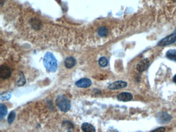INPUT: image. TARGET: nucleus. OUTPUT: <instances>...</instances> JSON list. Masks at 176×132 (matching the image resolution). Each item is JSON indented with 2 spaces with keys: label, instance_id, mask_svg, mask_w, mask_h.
I'll return each instance as SVG.
<instances>
[{
  "label": "nucleus",
  "instance_id": "a211bd4d",
  "mask_svg": "<svg viewBox=\"0 0 176 132\" xmlns=\"http://www.w3.org/2000/svg\"><path fill=\"white\" fill-rule=\"evenodd\" d=\"M25 83V79L23 74L20 75V78L18 82V85L19 86H22Z\"/></svg>",
  "mask_w": 176,
  "mask_h": 132
},
{
  "label": "nucleus",
  "instance_id": "1a4fd4ad",
  "mask_svg": "<svg viewBox=\"0 0 176 132\" xmlns=\"http://www.w3.org/2000/svg\"><path fill=\"white\" fill-rule=\"evenodd\" d=\"M149 65V60L147 59H145L141 60V62H139L137 66V69L139 70V71L142 72L147 69Z\"/></svg>",
  "mask_w": 176,
  "mask_h": 132
},
{
  "label": "nucleus",
  "instance_id": "9d476101",
  "mask_svg": "<svg viewBox=\"0 0 176 132\" xmlns=\"http://www.w3.org/2000/svg\"><path fill=\"white\" fill-rule=\"evenodd\" d=\"M133 95L131 93H122L117 96V99L119 101L123 102H128L132 99Z\"/></svg>",
  "mask_w": 176,
  "mask_h": 132
},
{
  "label": "nucleus",
  "instance_id": "aec40b11",
  "mask_svg": "<svg viewBox=\"0 0 176 132\" xmlns=\"http://www.w3.org/2000/svg\"><path fill=\"white\" fill-rule=\"evenodd\" d=\"M108 132H118L116 130H114V129H110L108 130Z\"/></svg>",
  "mask_w": 176,
  "mask_h": 132
},
{
  "label": "nucleus",
  "instance_id": "dca6fc26",
  "mask_svg": "<svg viewBox=\"0 0 176 132\" xmlns=\"http://www.w3.org/2000/svg\"><path fill=\"white\" fill-rule=\"evenodd\" d=\"M11 93L10 92L3 93L1 95V99L2 100H7L11 98Z\"/></svg>",
  "mask_w": 176,
  "mask_h": 132
},
{
  "label": "nucleus",
  "instance_id": "9b49d317",
  "mask_svg": "<svg viewBox=\"0 0 176 132\" xmlns=\"http://www.w3.org/2000/svg\"><path fill=\"white\" fill-rule=\"evenodd\" d=\"M76 60L73 57H69L67 58L65 60V65L68 69H71L75 67L76 65Z\"/></svg>",
  "mask_w": 176,
  "mask_h": 132
},
{
  "label": "nucleus",
  "instance_id": "f3484780",
  "mask_svg": "<svg viewBox=\"0 0 176 132\" xmlns=\"http://www.w3.org/2000/svg\"><path fill=\"white\" fill-rule=\"evenodd\" d=\"M16 117V113L14 111H11V113L9 114V117H8V122L9 124H11L13 123Z\"/></svg>",
  "mask_w": 176,
  "mask_h": 132
},
{
  "label": "nucleus",
  "instance_id": "0eeeda50",
  "mask_svg": "<svg viewBox=\"0 0 176 132\" xmlns=\"http://www.w3.org/2000/svg\"><path fill=\"white\" fill-rule=\"evenodd\" d=\"M11 75V69L9 67L5 65H3L1 67L0 70V76L3 79L9 78Z\"/></svg>",
  "mask_w": 176,
  "mask_h": 132
},
{
  "label": "nucleus",
  "instance_id": "412c9836",
  "mask_svg": "<svg viewBox=\"0 0 176 132\" xmlns=\"http://www.w3.org/2000/svg\"><path fill=\"white\" fill-rule=\"evenodd\" d=\"M173 80H174V82L176 83V75L174 76V78H173Z\"/></svg>",
  "mask_w": 176,
  "mask_h": 132
},
{
  "label": "nucleus",
  "instance_id": "39448f33",
  "mask_svg": "<svg viewBox=\"0 0 176 132\" xmlns=\"http://www.w3.org/2000/svg\"><path fill=\"white\" fill-rule=\"evenodd\" d=\"M91 80L87 78H81L75 82L76 86L80 88H88L91 86Z\"/></svg>",
  "mask_w": 176,
  "mask_h": 132
},
{
  "label": "nucleus",
  "instance_id": "f257e3e1",
  "mask_svg": "<svg viewBox=\"0 0 176 132\" xmlns=\"http://www.w3.org/2000/svg\"><path fill=\"white\" fill-rule=\"evenodd\" d=\"M22 27L23 32L29 38L40 42L52 41V37L60 40V31L52 24L45 20L40 16L34 12H27L23 16Z\"/></svg>",
  "mask_w": 176,
  "mask_h": 132
},
{
  "label": "nucleus",
  "instance_id": "4468645a",
  "mask_svg": "<svg viewBox=\"0 0 176 132\" xmlns=\"http://www.w3.org/2000/svg\"><path fill=\"white\" fill-rule=\"evenodd\" d=\"M7 113V110L6 106L3 104H1V105H0V118H1V119H2L3 117H4L6 115Z\"/></svg>",
  "mask_w": 176,
  "mask_h": 132
},
{
  "label": "nucleus",
  "instance_id": "423d86ee",
  "mask_svg": "<svg viewBox=\"0 0 176 132\" xmlns=\"http://www.w3.org/2000/svg\"><path fill=\"white\" fill-rule=\"evenodd\" d=\"M127 86V83L124 81L119 80L113 82L108 86V88L111 90H116L119 89L124 88L126 87Z\"/></svg>",
  "mask_w": 176,
  "mask_h": 132
},
{
  "label": "nucleus",
  "instance_id": "6ab92c4d",
  "mask_svg": "<svg viewBox=\"0 0 176 132\" xmlns=\"http://www.w3.org/2000/svg\"><path fill=\"white\" fill-rule=\"evenodd\" d=\"M165 131V128L163 127L158 128L157 129H155L152 132H164Z\"/></svg>",
  "mask_w": 176,
  "mask_h": 132
},
{
  "label": "nucleus",
  "instance_id": "2eb2a0df",
  "mask_svg": "<svg viewBox=\"0 0 176 132\" xmlns=\"http://www.w3.org/2000/svg\"><path fill=\"white\" fill-rule=\"evenodd\" d=\"M99 64L102 67H105L108 65V60L104 57H102L99 60Z\"/></svg>",
  "mask_w": 176,
  "mask_h": 132
},
{
  "label": "nucleus",
  "instance_id": "4be33fe9",
  "mask_svg": "<svg viewBox=\"0 0 176 132\" xmlns=\"http://www.w3.org/2000/svg\"><path fill=\"white\" fill-rule=\"evenodd\" d=\"M73 132V131H71L70 129H68V130H67V131H65V132Z\"/></svg>",
  "mask_w": 176,
  "mask_h": 132
},
{
  "label": "nucleus",
  "instance_id": "20e7f679",
  "mask_svg": "<svg viewBox=\"0 0 176 132\" xmlns=\"http://www.w3.org/2000/svg\"><path fill=\"white\" fill-rule=\"evenodd\" d=\"M176 41V33H174L164 38L159 43L160 46H165L173 43Z\"/></svg>",
  "mask_w": 176,
  "mask_h": 132
},
{
  "label": "nucleus",
  "instance_id": "7ed1b4c3",
  "mask_svg": "<svg viewBox=\"0 0 176 132\" xmlns=\"http://www.w3.org/2000/svg\"><path fill=\"white\" fill-rule=\"evenodd\" d=\"M56 105L62 111L67 112L70 109V101L64 95H59L56 99Z\"/></svg>",
  "mask_w": 176,
  "mask_h": 132
},
{
  "label": "nucleus",
  "instance_id": "6e6552de",
  "mask_svg": "<svg viewBox=\"0 0 176 132\" xmlns=\"http://www.w3.org/2000/svg\"><path fill=\"white\" fill-rule=\"evenodd\" d=\"M171 119V116L165 113H159V115L157 116V121L161 123H167L170 121Z\"/></svg>",
  "mask_w": 176,
  "mask_h": 132
},
{
  "label": "nucleus",
  "instance_id": "f03ea898",
  "mask_svg": "<svg viewBox=\"0 0 176 132\" xmlns=\"http://www.w3.org/2000/svg\"><path fill=\"white\" fill-rule=\"evenodd\" d=\"M44 65L46 69L50 72H55L57 68V60L53 54L48 52L44 58Z\"/></svg>",
  "mask_w": 176,
  "mask_h": 132
},
{
  "label": "nucleus",
  "instance_id": "f8f14e48",
  "mask_svg": "<svg viewBox=\"0 0 176 132\" xmlns=\"http://www.w3.org/2000/svg\"><path fill=\"white\" fill-rule=\"evenodd\" d=\"M82 129L84 132H96L95 128L88 123H84L82 126Z\"/></svg>",
  "mask_w": 176,
  "mask_h": 132
},
{
  "label": "nucleus",
  "instance_id": "ddd939ff",
  "mask_svg": "<svg viewBox=\"0 0 176 132\" xmlns=\"http://www.w3.org/2000/svg\"><path fill=\"white\" fill-rule=\"evenodd\" d=\"M166 56L168 59L176 62V50H171L168 51L166 54Z\"/></svg>",
  "mask_w": 176,
  "mask_h": 132
}]
</instances>
